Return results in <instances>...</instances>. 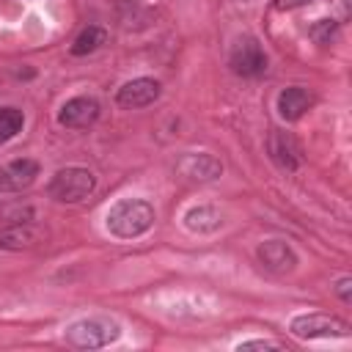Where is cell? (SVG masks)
Masks as SVG:
<instances>
[{
	"label": "cell",
	"instance_id": "2e32d148",
	"mask_svg": "<svg viewBox=\"0 0 352 352\" xmlns=\"http://www.w3.org/2000/svg\"><path fill=\"white\" fill-rule=\"evenodd\" d=\"M22 124H25L22 110H16V107H0V143L11 140L22 129Z\"/></svg>",
	"mask_w": 352,
	"mask_h": 352
},
{
	"label": "cell",
	"instance_id": "ac0fdd59",
	"mask_svg": "<svg viewBox=\"0 0 352 352\" xmlns=\"http://www.w3.org/2000/svg\"><path fill=\"white\" fill-rule=\"evenodd\" d=\"M239 349H280V344H275V341H242Z\"/></svg>",
	"mask_w": 352,
	"mask_h": 352
},
{
	"label": "cell",
	"instance_id": "277c9868",
	"mask_svg": "<svg viewBox=\"0 0 352 352\" xmlns=\"http://www.w3.org/2000/svg\"><path fill=\"white\" fill-rule=\"evenodd\" d=\"M292 333L297 338H346L349 322L327 314H302L292 319Z\"/></svg>",
	"mask_w": 352,
	"mask_h": 352
},
{
	"label": "cell",
	"instance_id": "ba28073f",
	"mask_svg": "<svg viewBox=\"0 0 352 352\" xmlns=\"http://www.w3.org/2000/svg\"><path fill=\"white\" fill-rule=\"evenodd\" d=\"M96 118H99V102L91 99V96H74L58 113V121L63 126H69V129H85Z\"/></svg>",
	"mask_w": 352,
	"mask_h": 352
},
{
	"label": "cell",
	"instance_id": "4fadbf2b",
	"mask_svg": "<svg viewBox=\"0 0 352 352\" xmlns=\"http://www.w3.org/2000/svg\"><path fill=\"white\" fill-rule=\"evenodd\" d=\"M314 102H316V96H314L311 91L294 85V88L280 91V96H278V113H280V118H286V121H297L305 110L314 107Z\"/></svg>",
	"mask_w": 352,
	"mask_h": 352
},
{
	"label": "cell",
	"instance_id": "e0dca14e",
	"mask_svg": "<svg viewBox=\"0 0 352 352\" xmlns=\"http://www.w3.org/2000/svg\"><path fill=\"white\" fill-rule=\"evenodd\" d=\"M336 33V22L333 19H319L314 28H311V38H316L319 44H330V36Z\"/></svg>",
	"mask_w": 352,
	"mask_h": 352
},
{
	"label": "cell",
	"instance_id": "5bb4252c",
	"mask_svg": "<svg viewBox=\"0 0 352 352\" xmlns=\"http://www.w3.org/2000/svg\"><path fill=\"white\" fill-rule=\"evenodd\" d=\"M184 226H187L190 231H198V234L214 231V228H220V214H217V209H212V206H192V209L184 214Z\"/></svg>",
	"mask_w": 352,
	"mask_h": 352
},
{
	"label": "cell",
	"instance_id": "6da1fadb",
	"mask_svg": "<svg viewBox=\"0 0 352 352\" xmlns=\"http://www.w3.org/2000/svg\"><path fill=\"white\" fill-rule=\"evenodd\" d=\"M151 226H154V209L140 198H124L113 204L107 212V231L116 234L118 239H135L146 234Z\"/></svg>",
	"mask_w": 352,
	"mask_h": 352
},
{
	"label": "cell",
	"instance_id": "ffe728a7",
	"mask_svg": "<svg viewBox=\"0 0 352 352\" xmlns=\"http://www.w3.org/2000/svg\"><path fill=\"white\" fill-rule=\"evenodd\" d=\"M308 0H275V8H297V6H305Z\"/></svg>",
	"mask_w": 352,
	"mask_h": 352
},
{
	"label": "cell",
	"instance_id": "d6986e66",
	"mask_svg": "<svg viewBox=\"0 0 352 352\" xmlns=\"http://www.w3.org/2000/svg\"><path fill=\"white\" fill-rule=\"evenodd\" d=\"M349 286H352V280H349V278H341V280H338V286H336V292H338V297H341L344 302H349V300H352Z\"/></svg>",
	"mask_w": 352,
	"mask_h": 352
},
{
	"label": "cell",
	"instance_id": "5b68a950",
	"mask_svg": "<svg viewBox=\"0 0 352 352\" xmlns=\"http://www.w3.org/2000/svg\"><path fill=\"white\" fill-rule=\"evenodd\" d=\"M231 69L239 77H258L267 72V55L253 36H242L231 50Z\"/></svg>",
	"mask_w": 352,
	"mask_h": 352
},
{
	"label": "cell",
	"instance_id": "30bf717a",
	"mask_svg": "<svg viewBox=\"0 0 352 352\" xmlns=\"http://www.w3.org/2000/svg\"><path fill=\"white\" fill-rule=\"evenodd\" d=\"M258 261L272 272H292L297 267V253L283 239H267L258 245Z\"/></svg>",
	"mask_w": 352,
	"mask_h": 352
},
{
	"label": "cell",
	"instance_id": "9a60e30c",
	"mask_svg": "<svg viewBox=\"0 0 352 352\" xmlns=\"http://www.w3.org/2000/svg\"><path fill=\"white\" fill-rule=\"evenodd\" d=\"M107 41V33L102 30V28H96V25H88L85 30H80V36L72 41V55H88V52H94V50H99L102 44Z\"/></svg>",
	"mask_w": 352,
	"mask_h": 352
},
{
	"label": "cell",
	"instance_id": "8992f818",
	"mask_svg": "<svg viewBox=\"0 0 352 352\" xmlns=\"http://www.w3.org/2000/svg\"><path fill=\"white\" fill-rule=\"evenodd\" d=\"M160 82L151 80V77H138V80H129L118 88L116 94V102L118 107H126V110H138V107H146L151 102H157L160 96Z\"/></svg>",
	"mask_w": 352,
	"mask_h": 352
},
{
	"label": "cell",
	"instance_id": "9c48e42d",
	"mask_svg": "<svg viewBox=\"0 0 352 352\" xmlns=\"http://www.w3.org/2000/svg\"><path fill=\"white\" fill-rule=\"evenodd\" d=\"M47 239V231L33 223H14L8 228H0V248L3 250H30L38 242Z\"/></svg>",
	"mask_w": 352,
	"mask_h": 352
},
{
	"label": "cell",
	"instance_id": "7a4b0ae2",
	"mask_svg": "<svg viewBox=\"0 0 352 352\" xmlns=\"http://www.w3.org/2000/svg\"><path fill=\"white\" fill-rule=\"evenodd\" d=\"M94 187H96V179H94L91 170H85V168H63V170H58L52 176L47 192H50V198H55L60 204H77V201L88 198L94 192Z\"/></svg>",
	"mask_w": 352,
	"mask_h": 352
},
{
	"label": "cell",
	"instance_id": "52a82bcc",
	"mask_svg": "<svg viewBox=\"0 0 352 352\" xmlns=\"http://www.w3.org/2000/svg\"><path fill=\"white\" fill-rule=\"evenodd\" d=\"M38 176V162L36 160H28V157H19V160H11L8 165L0 168V192H19L25 187H30Z\"/></svg>",
	"mask_w": 352,
	"mask_h": 352
},
{
	"label": "cell",
	"instance_id": "8fae6325",
	"mask_svg": "<svg viewBox=\"0 0 352 352\" xmlns=\"http://www.w3.org/2000/svg\"><path fill=\"white\" fill-rule=\"evenodd\" d=\"M176 168H179V173L184 179H192V182H212V179H217L223 173L220 160H214L206 151H201V154H184Z\"/></svg>",
	"mask_w": 352,
	"mask_h": 352
},
{
	"label": "cell",
	"instance_id": "7c38bea8",
	"mask_svg": "<svg viewBox=\"0 0 352 352\" xmlns=\"http://www.w3.org/2000/svg\"><path fill=\"white\" fill-rule=\"evenodd\" d=\"M270 154L272 160L283 168V170H297L300 162H302V151H300V143L289 135V132H272L270 135Z\"/></svg>",
	"mask_w": 352,
	"mask_h": 352
},
{
	"label": "cell",
	"instance_id": "3957f363",
	"mask_svg": "<svg viewBox=\"0 0 352 352\" xmlns=\"http://www.w3.org/2000/svg\"><path fill=\"white\" fill-rule=\"evenodd\" d=\"M118 324L110 319H80L72 322L63 333V338L77 349H99L118 338Z\"/></svg>",
	"mask_w": 352,
	"mask_h": 352
}]
</instances>
